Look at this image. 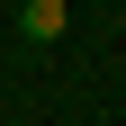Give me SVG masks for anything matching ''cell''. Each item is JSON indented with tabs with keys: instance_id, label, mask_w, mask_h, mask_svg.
Instances as JSON below:
<instances>
[{
	"instance_id": "obj_1",
	"label": "cell",
	"mask_w": 126,
	"mask_h": 126,
	"mask_svg": "<svg viewBox=\"0 0 126 126\" xmlns=\"http://www.w3.org/2000/svg\"><path fill=\"white\" fill-rule=\"evenodd\" d=\"M63 27H72V18H63V0H27V9H18V36H27V45H54Z\"/></svg>"
}]
</instances>
